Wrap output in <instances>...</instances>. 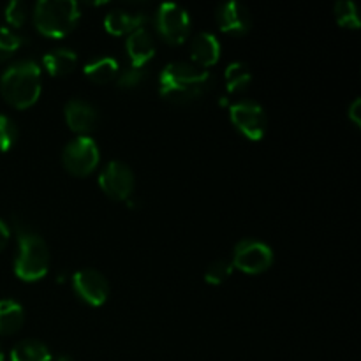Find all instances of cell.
I'll return each mask as SVG.
<instances>
[{
  "mask_svg": "<svg viewBox=\"0 0 361 361\" xmlns=\"http://www.w3.org/2000/svg\"><path fill=\"white\" fill-rule=\"evenodd\" d=\"M212 87V74L207 69L187 62H173L162 69L159 94L173 104H192Z\"/></svg>",
  "mask_w": 361,
  "mask_h": 361,
  "instance_id": "1",
  "label": "cell"
},
{
  "mask_svg": "<svg viewBox=\"0 0 361 361\" xmlns=\"http://www.w3.org/2000/svg\"><path fill=\"white\" fill-rule=\"evenodd\" d=\"M0 92L11 106L27 109L41 95V71L32 60H20L7 67L0 76Z\"/></svg>",
  "mask_w": 361,
  "mask_h": 361,
  "instance_id": "2",
  "label": "cell"
},
{
  "mask_svg": "<svg viewBox=\"0 0 361 361\" xmlns=\"http://www.w3.org/2000/svg\"><path fill=\"white\" fill-rule=\"evenodd\" d=\"M18 229V254L14 259V274L25 282L41 281L49 268V250L41 235L14 217Z\"/></svg>",
  "mask_w": 361,
  "mask_h": 361,
  "instance_id": "3",
  "label": "cell"
},
{
  "mask_svg": "<svg viewBox=\"0 0 361 361\" xmlns=\"http://www.w3.org/2000/svg\"><path fill=\"white\" fill-rule=\"evenodd\" d=\"M80 7L73 0H41L35 4L34 25L42 35L62 39L76 28Z\"/></svg>",
  "mask_w": 361,
  "mask_h": 361,
  "instance_id": "4",
  "label": "cell"
},
{
  "mask_svg": "<svg viewBox=\"0 0 361 361\" xmlns=\"http://www.w3.org/2000/svg\"><path fill=\"white\" fill-rule=\"evenodd\" d=\"M62 162L67 173L73 176H87L97 168L99 148L88 136H78L69 141L62 152Z\"/></svg>",
  "mask_w": 361,
  "mask_h": 361,
  "instance_id": "5",
  "label": "cell"
},
{
  "mask_svg": "<svg viewBox=\"0 0 361 361\" xmlns=\"http://www.w3.org/2000/svg\"><path fill=\"white\" fill-rule=\"evenodd\" d=\"M233 268L249 275H257L267 271L274 263V250L263 242L247 238L236 243L233 252Z\"/></svg>",
  "mask_w": 361,
  "mask_h": 361,
  "instance_id": "6",
  "label": "cell"
},
{
  "mask_svg": "<svg viewBox=\"0 0 361 361\" xmlns=\"http://www.w3.org/2000/svg\"><path fill=\"white\" fill-rule=\"evenodd\" d=\"M229 118L243 136L252 141L263 140L267 133V113L263 106L249 99L233 104L229 109Z\"/></svg>",
  "mask_w": 361,
  "mask_h": 361,
  "instance_id": "7",
  "label": "cell"
},
{
  "mask_svg": "<svg viewBox=\"0 0 361 361\" xmlns=\"http://www.w3.org/2000/svg\"><path fill=\"white\" fill-rule=\"evenodd\" d=\"M157 28L169 44H182L190 32L189 13L178 4H162L157 11Z\"/></svg>",
  "mask_w": 361,
  "mask_h": 361,
  "instance_id": "8",
  "label": "cell"
},
{
  "mask_svg": "<svg viewBox=\"0 0 361 361\" xmlns=\"http://www.w3.org/2000/svg\"><path fill=\"white\" fill-rule=\"evenodd\" d=\"M99 185L113 200H129L134 190V173L126 162L111 161L99 175Z\"/></svg>",
  "mask_w": 361,
  "mask_h": 361,
  "instance_id": "9",
  "label": "cell"
},
{
  "mask_svg": "<svg viewBox=\"0 0 361 361\" xmlns=\"http://www.w3.org/2000/svg\"><path fill=\"white\" fill-rule=\"evenodd\" d=\"M73 288L78 298L92 307H101L109 295V286L106 277L101 271L92 270V268L74 274Z\"/></svg>",
  "mask_w": 361,
  "mask_h": 361,
  "instance_id": "10",
  "label": "cell"
},
{
  "mask_svg": "<svg viewBox=\"0 0 361 361\" xmlns=\"http://www.w3.org/2000/svg\"><path fill=\"white\" fill-rule=\"evenodd\" d=\"M217 23L224 34L245 35L252 27L249 9L240 2H226L217 9Z\"/></svg>",
  "mask_w": 361,
  "mask_h": 361,
  "instance_id": "11",
  "label": "cell"
},
{
  "mask_svg": "<svg viewBox=\"0 0 361 361\" xmlns=\"http://www.w3.org/2000/svg\"><path fill=\"white\" fill-rule=\"evenodd\" d=\"M63 113H66L67 126L71 127L73 133H78L80 136L90 133L97 126V109L88 102L80 101V99H73V101L67 102Z\"/></svg>",
  "mask_w": 361,
  "mask_h": 361,
  "instance_id": "12",
  "label": "cell"
},
{
  "mask_svg": "<svg viewBox=\"0 0 361 361\" xmlns=\"http://www.w3.org/2000/svg\"><path fill=\"white\" fill-rule=\"evenodd\" d=\"M127 55L130 59V67L143 69L155 55V42L147 28H137L127 39Z\"/></svg>",
  "mask_w": 361,
  "mask_h": 361,
  "instance_id": "13",
  "label": "cell"
},
{
  "mask_svg": "<svg viewBox=\"0 0 361 361\" xmlns=\"http://www.w3.org/2000/svg\"><path fill=\"white\" fill-rule=\"evenodd\" d=\"M221 56V42L217 37L207 32H201L192 39L190 44V59H192L194 66L207 69V67L215 66Z\"/></svg>",
  "mask_w": 361,
  "mask_h": 361,
  "instance_id": "14",
  "label": "cell"
},
{
  "mask_svg": "<svg viewBox=\"0 0 361 361\" xmlns=\"http://www.w3.org/2000/svg\"><path fill=\"white\" fill-rule=\"evenodd\" d=\"M147 16L145 14H133L126 11H111L104 18V28L111 35L133 34L137 28H143Z\"/></svg>",
  "mask_w": 361,
  "mask_h": 361,
  "instance_id": "15",
  "label": "cell"
},
{
  "mask_svg": "<svg viewBox=\"0 0 361 361\" xmlns=\"http://www.w3.org/2000/svg\"><path fill=\"white\" fill-rule=\"evenodd\" d=\"M78 63L76 53L66 48L51 49L42 56V66L48 71L51 76H66V74L73 73L74 67Z\"/></svg>",
  "mask_w": 361,
  "mask_h": 361,
  "instance_id": "16",
  "label": "cell"
},
{
  "mask_svg": "<svg viewBox=\"0 0 361 361\" xmlns=\"http://www.w3.org/2000/svg\"><path fill=\"white\" fill-rule=\"evenodd\" d=\"M118 62H116L113 56H101V59L90 60V62L85 66V76L99 85L113 81L118 76Z\"/></svg>",
  "mask_w": 361,
  "mask_h": 361,
  "instance_id": "17",
  "label": "cell"
},
{
  "mask_svg": "<svg viewBox=\"0 0 361 361\" xmlns=\"http://www.w3.org/2000/svg\"><path fill=\"white\" fill-rule=\"evenodd\" d=\"M25 310L14 300H0V335H13L23 326Z\"/></svg>",
  "mask_w": 361,
  "mask_h": 361,
  "instance_id": "18",
  "label": "cell"
},
{
  "mask_svg": "<svg viewBox=\"0 0 361 361\" xmlns=\"http://www.w3.org/2000/svg\"><path fill=\"white\" fill-rule=\"evenodd\" d=\"M11 361H51V353L39 341H21L11 351Z\"/></svg>",
  "mask_w": 361,
  "mask_h": 361,
  "instance_id": "19",
  "label": "cell"
},
{
  "mask_svg": "<svg viewBox=\"0 0 361 361\" xmlns=\"http://www.w3.org/2000/svg\"><path fill=\"white\" fill-rule=\"evenodd\" d=\"M250 80H252V74H250L249 66H245L243 62L229 63L226 69V88L229 94H238V92L245 90Z\"/></svg>",
  "mask_w": 361,
  "mask_h": 361,
  "instance_id": "20",
  "label": "cell"
},
{
  "mask_svg": "<svg viewBox=\"0 0 361 361\" xmlns=\"http://www.w3.org/2000/svg\"><path fill=\"white\" fill-rule=\"evenodd\" d=\"M335 18L337 23L344 28H351V30H358L360 28V18L356 6L351 0H341L335 4Z\"/></svg>",
  "mask_w": 361,
  "mask_h": 361,
  "instance_id": "21",
  "label": "cell"
},
{
  "mask_svg": "<svg viewBox=\"0 0 361 361\" xmlns=\"http://www.w3.org/2000/svg\"><path fill=\"white\" fill-rule=\"evenodd\" d=\"M21 44H23V37H20L11 28L0 25V63L9 60L21 48Z\"/></svg>",
  "mask_w": 361,
  "mask_h": 361,
  "instance_id": "22",
  "label": "cell"
},
{
  "mask_svg": "<svg viewBox=\"0 0 361 361\" xmlns=\"http://www.w3.org/2000/svg\"><path fill=\"white\" fill-rule=\"evenodd\" d=\"M233 271V263L226 259H217L208 267L207 274H204V281L212 286H219L229 279Z\"/></svg>",
  "mask_w": 361,
  "mask_h": 361,
  "instance_id": "23",
  "label": "cell"
},
{
  "mask_svg": "<svg viewBox=\"0 0 361 361\" xmlns=\"http://www.w3.org/2000/svg\"><path fill=\"white\" fill-rule=\"evenodd\" d=\"M18 140V127L13 118L0 115V154L11 150Z\"/></svg>",
  "mask_w": 361,
  "mask_h": 361,
  "instance_id": "24",
  "label": "cell"
},
{
  "mask_svg": "<svg viewBox=\"0 0 361 361\" xmlns=\"http://www.w3.org/2000/svg\"><path fill=\"white\" fill-rule=\"evenodd\" d=\"M27 14H28L27 6H25L23 2H20V0H13V2L7 4L6 20L11 27H16V28L21 27V25L25 23V20H27Z\"/></svg>",
  "mask_w": 361,
  "mask_h": 361,
  "instance_id": "25",
  "label": "cell"
},
{
  "mask_svg": "<svg viewBox=\"0 0 361 361\" xmlns=\"http://www.w3.org/2000/svg\"><path fill=\"white\" fill-rule=\"evenodd\" d=\"M145 81V71L137 69V67H129L123 73H120L118 80H116V85L123 90H130V88L140 87Z\"/></svg>",
  "mask_w": 361,
  "mask_h": 361,
  "instance_id": "26",
  "label": "cell"
},
{
  "mask_svg": "<svg viewBox=\"0 0 361 361\" xmlns=\"http://www.w3.org/2000/svg\"><path fill=\"white\" fill-rule=\"evenodd\" d=\"M360 106H361V101L360 99H355V102H353L351 106H349V120H351L353 123H355L356 127H360L361 123V118H360Z\"/></svg>",
  "mask_w": 361,
  "mask_h": 361,
  "instance_id": "27",
  "label": "cell"
},
{
  "mask_svg": "<svg viewBox=\"0 0 361 361\" xmlns=\"http://www.w3.org/2000/svg\"><path fill=\"white\" fill-rule=\"evenodd\" d=\"M9 235H11L9 228H7L6 222H4L2 219H0V252H2V250L6 249L7 242H9Z\"/></svg>",
  "mask_w": 361,
  "mask_h": 361,
  "instance_id": "28",
  "label": "cell"
},
{
  "mask_svg": "<svg viewBox=\"0 0 361 361\" xmlns=\"http://www.w3.org/2000/svg\"><path fill=\"white\" fill-rule=\"evenodd\" d=\"M56 361H73V358H71L69 355H63V356H60V358Z\"/></svg>",
  "mask_w": 361,
  "mask_h": 361,
  "instance_id": "29",
  "label": "cell"
},
{
  "mask_svg": "<svg viewBox=\"0 0 361 361\" xmlns=\"http://www.w3.org/2000/svg\"><path fill=\"white\" fill-rule=\"evenodd\" d=\"M0 361H4V353H2V348H0Z\"/></svg>",
  "mask_w": 361,
  "mask_h": 361,
  "instance_id": "30",
  "label": "cell"
}]
</instances>
